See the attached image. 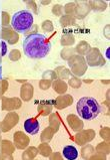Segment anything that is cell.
<instances>
[{"instance_id": "obj_3", "label": "cell", "mask_w": 110, "mask_h": 160, "mask_svg": "<svg viewBox=\"0 0 110 160\" xmlns=\"http://www.w3.org/2000/svg\"><path fill=\"white\" fill-rule=\"evenodd\" d=\"M34 17L29 10H20L16 12L11 18L13 29L19 33L27 32L33 25Z\"/></svg>"}, {"instance_id": "obj_2", "label": "cell", "mask_w": 110, "mask_h": 160, "mask_svg": "<svg viewBox=\"0 0 110 160\" xmlns=\"http://www.w3.org/2000/svg\"><path fill=\"white\" fill-rule=\"evenodd\" d=\"M77 113L83 120H93L99 115L100 105L94 98L83 97L77 102Z\"/></svg>"}, {"instance_id": "obj_4", "label": "cell", "mask_w": 110, "mask_h": 160, "mask_svg": "<svg viewBox=\"0 0 110 160\" xmlns=\"http://www.w3.org/2000/svg\"><path fill=\"white\" fill-rule=\"evenodd\" d=\"M24 129L27 133H29L31 135H35L40 130V123L36 119L29 118L24 122Z\"/></svg>"}, {"instance_id": "obj_5", "label": "cell", "mask_w": 110, "mask_h": 160, "mask_svg": "<svg viewBox=\"0 0 110 160\" xmlns=\"http://www.w3.org/2000/svg\"><path fill=\"white\" fill-rule=\"evenodd\" d=\"M63 156L67 160H75L78 157V151L77 149L72 145H67L63 148Z\"/></svg>"}, {"instance_id": "obj_1", "label": "cell", "mask_w": 110, "mask_h": 160, "mask_svg": "<svg viewBox=\"0 0 110 160\" xmlns=\"http://www.w3.org/2000/svg\"><path fill=\"white\" fill-rule=\"evenodd\" d=\"M23 51L25 56L29 58L40 59L45 58L50 52L51 42L43 34L32 33L24 38Z\"/></svg>"}]
</instances>
